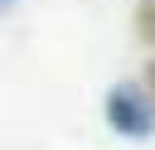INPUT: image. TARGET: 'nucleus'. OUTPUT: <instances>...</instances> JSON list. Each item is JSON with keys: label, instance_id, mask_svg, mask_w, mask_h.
Here are the masks:
<instances>
[{"label": "nucleus", "instance_id": "f257e3e1", "mask_svg": "<svg viewBox=\"0 0 155 150\" xmlns=\"http://www.w3.org/2000/svg\"><path fill=\"white\" fill-rule=\"evenodd\" d=\"M107 126L121 135V140H145L155 131V97H145L136 82H116L107 92Z\"/></svg>", "mask_w": 155, "mask_h": 150}, {"label": "nucleus", "instance_id": "f03ea898", "mask_svg": "<svg viewBox=\"0 0 155 150\" xmlns=\"http://www.w3.org/2000/svg\"><path fill=\"white\" fill-rule=\"evenodd\" d=\"M140 34L155 44V0H145V5H140Z\"/></svg>", "mask_w": 155, "mask_h": 150}, {"label": "nucleus", "instance_id": "7ed1b4c3", "mask_svg": "<svg viewBox=\"0 0 155 150\" xmlns=\"http://www.w3.org/2000/svg\"><path fill=\"white\" fill-rule=\"evenodd\" d=\"M10 5H15V0H0V15H5V10H10Z\"/></svg>", "mask_w": 155, "mask_h": 150}, {"label": "nucleus", "instance_id": "20e7f679", "mask_svg": "<svg viewBox=\"0 0 155 150\" xmlns=\"http://www.w3.org/2000/svg\"><path fill=\"white\" fill-rule=\"evenodd\" d=\"M150 87H155V63H150Z\"/></svg>", "mask_w": 155, "mask_h": 150}]
</instances>
